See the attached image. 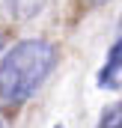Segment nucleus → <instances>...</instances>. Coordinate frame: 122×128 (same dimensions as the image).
Returning <instances> with one entry per match:
<instances>
[{"instance_id":"obj_2","label":"nucleus","mask_w":122,"mask_h":128,"mask_svg":"<svg viewBox=\"0 0 122 128\" xmlns=\"http://www.w3.org/2000/svg\"><path fill=\"white\" fill-rule=\"evenodd\" d=\"M98 86L101 90H119L122 86V21H119V39L113 42V48L107 54V63L98 72Z\"/></svg>"},{"instance_id":"obj_3","label":"nucleus","mask_w":122,"mask_h":128,"mask_svg":"<svg viewBox=\"0 0 122 128\" xmlns=\"http://www.w3.org/2000/svg\"><path fill=\"white\" fill-rule=\"evenodd\" d=\"M6 3H9V12H12L15 18H21V21L39 15V12L48 6V0H6Z\"/></svg>"},{"instance_id":"obj_8","label":"nucleus","mask_w":122,"mask_h":128,"mask_svg":"<svg viewBox=\"0 0 122 128\" xmlns=\"http://www.w3.org/2000/svg\"><path fill=\"white\" fill-rule=\"evenodd\" d=\"M0 128H3V125H0Z\"/></svg>"},{"instance_id":"obj_6","label":"nucleus","mask_w":122,"mask_h":128,"mask_svg":"<svg viewBox=\"0 0 122 128\" xmlns=\"http://www.w3.org/2000/svg\"><path fill=\"white\" fill-rule=\"evenodd\" d=\"M0 48H3V36H0Z\"/></svg>"},{"instance_id":"obj_1","label":"nucleus","mask_w":122,"mask_h":128,"mask_svg":"<svg viewBox=\"0 0 122 128\" xmlns=\"http://www.w3.org/2000/svg\"><path fill=\"white\" fill-rule=\"evenodd\" d=\"M57 66V48L45 39H21L0 60V107L15 110L45 84Z\"/></svg>"},{"instance_id":"obj_4","label":"nucleus","mask_w":122,"mask_h":128,"mask_svg":"<svg viewBox=\"0 0 122 128\" xmlns=\"http://www.w3.org/2000/svg\"><path fill=\"white\" fill-rule=\"evenodd\" d=\"M98 128H122V101L104 110V116H101Z\"/></svg>"},{"instance_id":"obj_5","label":"nucleus","mask_w":122,"mask_h":128,"mask_svg":"<svg viewBox=\"0 0 122 128\" xmlns=\"http://www.w3.org/2000/svg\"><path fill=\"white\" fill-rule=\"evenodd\" d=\"M92 3H95V6H101V3H107V0H92Z\"/></svg>"},{"instance_id":"obj_7","label":"nucleus","mask_w":122,"mask_h":128,"mask_svg":"<svg viewBox=\"0 0 122 128\" xmlns=\"http://www.w3.org/2000/svg\"><path fill=\"white\" fill-rule=\"evenodd\" d=\"M54 128H66V125H54Z\"/></svg>"}]
</instances>
